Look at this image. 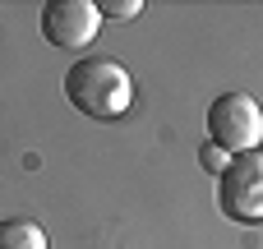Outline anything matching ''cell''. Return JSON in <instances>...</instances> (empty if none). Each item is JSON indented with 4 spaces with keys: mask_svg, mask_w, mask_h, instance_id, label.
<instances>
[{
    "mask_svg": "<svg viewBox=\"0 0 263 249\" xmlns=\"http://www.w3.org/2000/svg\"><path fill=\"white\" fill-rule=\"evenodd\" d=\"M65 102L88 120H120L134 106V79L111 55H79L65 69Z\"/></svg>",
    "mask_w": 263,
    "mask_h": 249,
    "instance_id": "1",
    "label": "cell"
},
{
    "mask_svg": "<svg viewBox=\"0 0 263 249\" xmlns=\"http://www.w3.org/2000/svg\"><path fill=\"white\" fill-rule=\"evenodd\" d=\"M208 143L240 157L263 143V106L254 92H222L208 106Z\"/></svg>",
    "mask_w": 263,
    "mask_h": 249,
    "instance_id": "2",
    "label": "cell"
},
{
    "mask_svg": "<svg viewBox=\"0 0 263 249\" xmlns=\"http://www.w3.org/2000/svg\"><path fill=\"white\" fill-rule=\"evenodd\" d=\"M217 203L236 222H263V148L231 157V166L217 176Z\"/></svg>",
    "mask_w": 263,
    "mask_h": 249,
    "instance_id": "3",
    "label": "cell"
},
{
    "mask_svg": "<svg viewBox=\"0 0 263 249\" xmlns=\"http://www.w3.org/2000/svg\"><path fill=\"white\" fill-rule=\"evenodd\" d=\"M102 32V14L92 0H46L42 5V37L60 51H83Z\"/></svg>",
    "mask_w": 263,
    "mask_h": 249,
    "instance_id": "4",
    "label": "cell"
},
{
    "mask_svg": "<svg viewBox=\"0 0 263 249\" xmlns=\"http://www.w3.org/2000/svg\"><path fill=\"white\" fill-rule=\"evenodd\" d=\"M0 249H51V240L37 222L9 217V222H0Z\"/></svg>",
    "mask_w": 263,
    "mask_h": 249,
    "instance_id": "5",
    "label": "cell"
},
{
    "mask_svg": "<svg viewBox=\"0 0 263 249\" xmlns=\"http://www.w3.org/2000/svg\"><path fill=\"white\" fill-rule=\"evenodd\" d=\"M97 14L102 18H139L143 14V0H102Z\"/></svg>",
    "mask_w": 263,
    "mask_h": 249,
    "instance_id": "6",
    "label": "cell"
},
{
    "mask_svg": "<svg viewBox=\"0 0 263 249\" xmlns=\"http://www.w3.org/2000/svg\"><path fill=\"white\" fill-rule=\"evenodd\" d=\"M199 166L213 171V176H222V171L231 166V152H222L217 143H203V148H199Z\"/></svg>",
    "mask_w": 263,
    "mask_h": 249,
    "instance_id": "7",
    "label": "cell"
}]
</instances>
